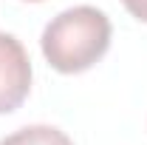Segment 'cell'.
<instances>
[{"label": "cell", "mask_w": 147, "mask_h": 145, "mask_svg": "<svg viewBox=\"0 0 147 145\" xmlns=\"http://www.w3.org/2000/svg\"><path fill=\"white\" fill-rule=\"evenodd\" d=\"M42 57L59 74H82L96 66L110 46V20L93 6L59 12L42 31Z\"/></svg>", "instance_id": "1"}, {"label": "cell", "mask_w": 147, "mask_h": 145, "mask_svg": "<svg viewBox=\"0 0 147 145\" xmlns=\"http://www.w3.org/2000/svg\"><path fill=\"white\" fill-rule=\"evenodd\" d=\"M31 91V60L14 34L0 31V114L17 111Z\"/></svg>", "instance_id": "2"}, {"label": "cell", "mask_w": 147, "mask_h": 145, "mask_svg": "<svg viewBox=\"0 0 147 145\" xmlns=\"http://www.w3.org/2000/svg\"><path fill=\"white\" fill-rule=\"evenodd\" d=\"M0 145H74L68 140L65 131H59L54 125H26L9 134Z\"/></svg>", "instance_id": "3"}, {"label": "cell", "mask_w": 147, "mask_h": 145, "mask_svg": "<svg viewBox=\"0 0 147 145\" xmlns=\"http://www.w3.org/2000/svg\"><path fill=\"white\" fill-rule=\"evenodd\" d=\"M122 3H125V9H127L136 20L147 23V0H122Z\"/></svg>", "instance_id": "4"}, {"label": "cell", "mask_w": 147, "mask_h": 145, "mask_svg": "<svg viewBox=\"0 0 147 145\" xmlns=\"http://www.w3.org/2000/svg\"><path fill=\"white\" fill-rule=\"evenodd\" d=\"M28 3H42V0H28Z\"/></svg>", "instance_id": "5"}]
</instances>
